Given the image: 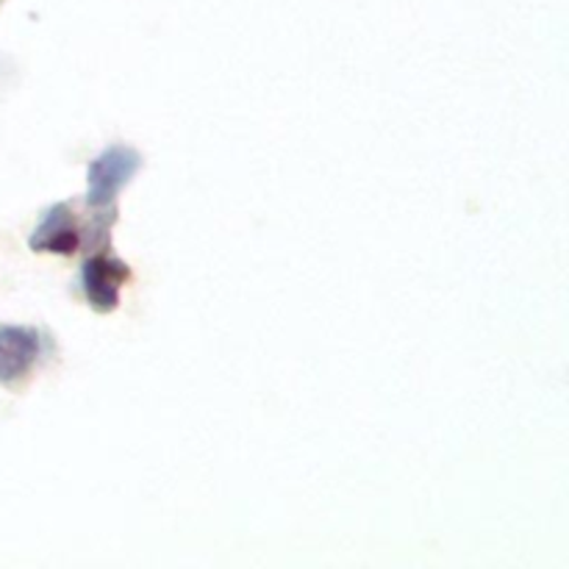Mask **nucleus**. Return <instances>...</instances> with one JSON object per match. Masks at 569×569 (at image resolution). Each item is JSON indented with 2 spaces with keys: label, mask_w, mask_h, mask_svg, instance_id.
<instances>
[{
  "label": "nucleus",
  "mask_w": 569,
  "mask_h": 569,
  "mask_svg": "<svg viewBox=\"0 0 569 569\" xmlns=\"http://www.w3.org/2000/svg\"><path fill=\"white\" fill-rule=\"evenodd\" d=\"M128 270L120 267L117 261L109 259H89L83 264L81 283L83 292H87V300L92 303V309L98 311H111L120 303V287L126 281Z\"/></svg>",
  "instance_id": "nucleus-3"
},
{
  "label": "nucleus",
  "mask_w": 569,
  "mask_h": 569,
  "mask_svg": "<svg viewBox=\"0 0 569 569\" xmlns=\"http://www.w3.org/2000/svg\"><path fill=\"white\" fill-rule=\"evenodd\" d=\"M39 333L31 328H0V383H11L26 376L39 359Z\"/></svg>",
  "instance_id": "nucleus-2"
},
{
  "label": "nucleus",
  "mask_w": 569,
  "mask_h": 569,
  "mask_svg": "<svg viewBox=\"0 0 569 569\" xmlns=\"http://www.w3.org/2000/svg\"><path fill=\"white\" fill-rule=\"evenodd\" d=\"M31 248L48 250V253H59V256L72 253V250L78 248V233L76 228H72L70 214H67L64 206L53 209L42 222H39V228L31 237Z\"/></svg>",
  "instance_id": "nucleus-4"
},
{
  "label": "nucleus",
  "mask_w": 569,
  "mask_h": 569,
  "mask_svg": "<svg viewBox=\"0 0 569 569\" xmlns=\"http://www.w3.org/2000/svg\"><path fill=\"white\" fill-rule=\"evenodd\" d=\"M142 167V156L128 144H111L89 164L87 172V206L89 209H109L117 194L133 181Z\"/></svg>",
  "instance_id": "nucleus-1"
}]
</instances>
